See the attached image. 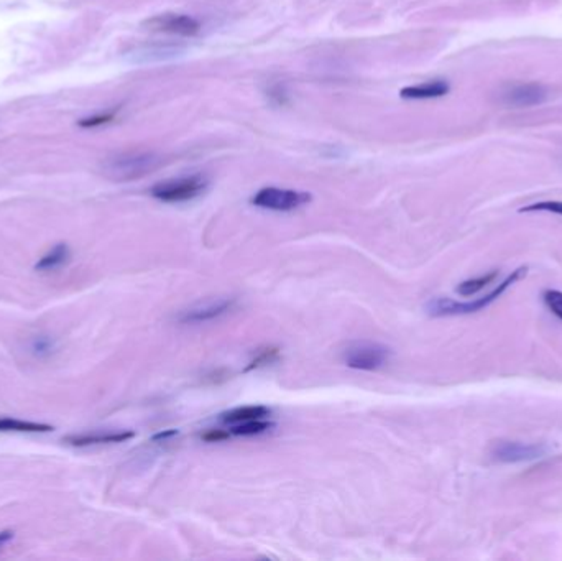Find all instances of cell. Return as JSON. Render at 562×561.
Segmentation results:
<instances>
[{
	"mask_svg": "<svg viewBox=\"0 0 562 561\" xmlns=\"http://www.w3.org/2000/svg\"><path fill=\"white\" fill-rule=\"evenodd\" d=\"M113 119H115V113L101 114V115H94L89 119H82L80 125L81 127H99L104 123H113Z\"/></svg>",
	"mask_w": 562,
	"mask_h": 561,
	"instance_id": "obj_21",
	"label": "cell"
},
{
	"mask_svg": "<svg viewBox=\"0 0 562 561\" xmlns=\"http://www.w3.org/2000/svg\"><path fill=\"white\" fill-rule=\"evenodd\" d=\"M272 427L273 425L268 421L254 420V421H246V423H237L232 427L231 433L236 437H256V435L265 433L266 429H270Z\"/></svg>",
	"mask_w": 562,
	"mask_h": 561,
	"instance_id": "obj_16",
	"label": "cell"
},
{
	"mask_svg": "<svg viewBox=\"0 0 562 561\" xmlns=\"http://www.w3.org/2000/svg\"><path fill=\"white\" fill-rule=\"evenodd\" d=\"M533 211H546V213L562 216V201H541V203L524 206L520 209V213H533Z\"/></svg>",
	"mask_w": 562,
	"mask_h": 561,
	"instance_id": "obj_20",
	"label": "cell"
},
{
	"mask_svg": "<svg viewBox=\"0 0 562 561\" xmlns=\"http://www.w3.org/2000/svg\"><path fill=\"white\" fill-rule=\"evenodd\" d=\"M206 188H207V180L201 174H193V176L174 178L164 183L155 184L150 190V194L162 203H184L205 193Z\"/></svg>",
	"mask_w": 562,
	"mask_h": 561,
	"instance_id": "obj_3",
	"label": "cell"
},
{
	"mask_svg": "<svg viewBox=\"0 0 562 561\" xmlns=\"http://www.w3.org/2000/svg\"><path fill=\"white\" fill-rule=\"evenodd\" d=\"M449 92V84L442 80H436V81L421 82L416 86H408V88H403L399 91V96L403 99H436V98H442Z\"/></svg>",
	"mask_w": 562,
	"mask_h": 561,
	"instance_id": "obj_11",
	"label": "cell"
},
{
	"mask_svg": "<svg viewBox=\"0 0 562 561\" xmlns=\"http://www.w3.org/2000/svg\"><path fill=\"white\" fill-rule=\"evenodd\" d=\"M252 204L262 209H270V211H280V213H287V211H295L298 208L305 206L311 201V194L305 191H297V190H287V188H275V186H266L258 190L252 196Z\"/></svg>",
	"mask_w": 562,
	"mask_h": 561,
	"instance_id": "obj_5",
	"label": "cell"
},
{
	"mask_svg": "<svg viewBox=\"0 0 562 561\" xmlns=\"http://www.w3.org/2000/svg\"><path fill=\"white\" fill-rule=\"evenodd\" d=\"M278 357H280V349H278V347H266V349H262V351L250 361V364L246 368V372L254 370V369L265 368L268 364L275 362Z\"/></svg>",
	"mask_w": 562,
	"mask_h": 561,
	"instance_id": "obj_18",
	"label": "cell"
},
{
	"mask_svg": "<svg viewBox=\"0 0 562 561\" xmlns=\"http://www.w3.org/2000/svg\"><path fill=\"white\" fill-rule=\"evenodd\" d=\"M12 539H13V531H0V548H2V547H5L9 541H12Z\"/></svg>",
	"mask_w": 562,
	"mask_h": 561,
	"instance_id": "obj_23",
	"label": "cell"
},
{
	"mask_svg": "<svg viewBox=\"0 0 562 561\" xmlns=\"http://www.w3.org/2000/svg\"><path fill=\"white\" fill-rule=\"evenodd\" d=\"M499 272H491V274H485V276H477V278H471V280H466L457 286V293L460 296H472L475 293H479L481 290H483L485 286L491 285V282L497 278Z\"/></svg>",
	"mask_w": 562,
	"mask_h": 561,
	"instance_id": "obj_15",
	"label": "cell"
},
{
	"mask_svg": "<svg viewBox=\"0 0 562 561\" xmlns=\"http://www.w3.org/2000/svg\"><path fill=\"white\" fill-rule=\"evenodd\" d=\"M270 413H272L270 408L254 405V407L234 408L231 412H225L221 417H222L224 423L237 425V423H246V421H254V420H265L266 417H270Z\"/></svg>",
	"mask_w": 562,
	"mask_h": 561,
	"instance_id": "obj_12",
	"label": "cell"
},
{
	"mask_svg": "<svg viewBox=\"0 0 562 561\" xmlns=\"http://www.w3.org/2000/svg\"><path fill=\"white\" fill-rule=\"evenodd\" d=\"M549 453L542 443H522V441H497L491 449V458L499 463H524L541 459Z\"/></svg>",
	"mask_w": 562,
	"mask_h": 561,
	"instance_id": "obj_7",
	"label": "cell"
},
{
	"mask_svg": "<svg viewBox=\"0 0 562 561\" xmlns=\"http://www.w3.org/2000/svg\"><path fill=\"white\" fill-rule=\"evenodd\" d=\"M542 300L546 306L551 310L554 317L559 318L562 321V292L559 290H546L542 293Z\"/></svg>",
	"mask_w": 562,
	"mask_h": 561,
	"instance_id": "obj_19",
	"label": "cell"
},
{
	"mask_svg": "<svg viewBox=\"0 0 562 561\" xmlns=\"http://www.w3.org/2000/svg\"><path fill=\"white\" fill-rule=\"evenodd\" d=\"M71 257V251L66 244H56L52 251L41 257L40 260L35 264V270L38 272H53L56 268L64 266Z\"/></svg>",
	"mask_w": 562,
	"mask_h": 561,
	"instance_id": "obj_14",
	"label": "cell"
},
{
	"mask_svg": "<svg viewBox=\"0 0 562 561\" xmlns=\"http://www.w3.org/2000/svg\"><path fill=\"white\" fill-rule=\"evenodd\" d=\"M56 347V341L52 336H37L30 341V353L35 357L52 356Z\"/></svg>",
	"mask_w": 562,
	"mask_h": 561,
	"instance_id": "obj_17",
	"label": "cell"
},
{
	"mask_svg": "<svg viewBox=\"0 0 562 561\" xmlns=\"http://www.w3.org/2000/svg\"><path fill=\"white\" fill-rule=\"evenodd\" d=\"M234 306H236L234 298H217V300L197 303V305L184 310L181 311V315L178 317V321L184 323V325H197V323L213 321V319L224 317L229 311H232Z\"/></svg>",
	"mask_w": 562,
	"mask_h": 561,
	"instance_id": "obj_8",
	"label": "cell"
},
{
	"mask_svg": "<svg viewBox=\"0 0 562 561\" xmlns=\"http://www.w3.org/2000/svg\"><path fill=\"white\" fill-rule=\"evenodd\" d=\"M176 435V431L172 429V431H164V433H160V435H156L154 439H166L170 438V437H174Z\"/></svg>",
	"mask_w": 562,
	"mask_h": 561,
	"instance_id": "obj_24",
	"label": "cell"
},
{
	"mask_svg": "<svg viewBox=\"0 0 562 561\" xmlns=\"http://www.w3.org/2000/svg\"><path fill=\"white\" fill-rule=\"evenodd\" d=\"M229 437H231V433L224 431V429H209L206 435H203V439L209 441V443H217V441H222Z\"/></svg>",
	"mask_w": 562,
	"mask_h": 561,
	"instance_id": "obj_22",
	"label": "cell"
},
{
	"mask_svg": "<svg viewBox=\"0 0 562 561\" xmlns=\"http://www.w3.org/2000/svg\"><path fill=\"white\" fill-rule=\"evenodd\" d=\"M528 274V267H518L507 276L500 285L495 286L491 293L482 298H475L472 302H454L450 298H434L428 303V313L431 317H457V315H471L482 311L483 308L491 305L495 300H499L511 285H515L518 280Z\"/></svg>",
	"mask_w": 562,
	"mask_h": 561,
	"instance_id": "obj_2",
	"label": "cell"
},
{
	"mask_svg": "<svg viewBox=\"0 0 562 561\" xmlns=\"http://www.w3.org/2000/svg\"><path fill=\"white\" fill-rule=\"evenodd\" d=\"M144 27L147 30L186 38L196 37L201 31V23L196 21L195 17L186 13H160L145 21Z\"/></svg>",
	"mask_w": 562,
	"mask_h": 561,
	"instance_id": "obj_6",
	"label": "cell"
},
{
	"mask_svg": "<svg viewBox=\"0 0 562 561\" xmlns=\"http://www.w3.org/2000/svg\"><path fill=\"white\" fill-rule=\"evenodd\" d=\"M391 351L390 347L379 344V343H354L344 351L342 359L346 366L356 370H367L375 372L382 368H385L390 362Z\"/></svg>",
	"mask_w": 562,
	"mask_h": 561,
	"instance_id": "obj_4",
	"label": "cell"
},
{
	"mask_svg": "<svg viewBox=\"0 0 562 561\" xmlns=\"http://www.w3.org/2000/svg\"><path fill=\"white\" fill-rule=\"evenodd\" d=\"M544 98H546L544 88L536 82L511 86L510 89L503 94L505 104L513 107H532L536 104H541Z\"/></svg>",
	"mask_w": 562,
	"mask_h": 561,
	"instance_id": "obj_10",
	"label": "cell"
},
{
	"mask_svg": "<svg viewBox=\"0 0 562 561\" xmlns=\"http://www.w3.org/2000/svg\"><path fill=\"white\" fill-rule=\"evenodd\" d=\"M55 427L38 421H29V420L11 419V417H2L0 419V431L4 433H50Z\"/></svg>",
	"mask_w": 562,
	"mask_h": 561,
	"instance_id": "obj_13",
	"label": "cell"
},
{
	"mask_svg": "<svg viewBox=\"0 0 562 561\" xmlns=\"http://www.w3.org/2000/svg\"><path fill=\"white\" fill-rule=\"evenodd\" d=\"M164 158L155 152L115 153L101 164V174L113 182H133L158 170Z\"/></svg>",
	"mask_w": 562,
	"mask_h": 561,
	"instance_id": "obj_1",
	"label": "cell"
},
{
	"mask_svg": "<svg viewBox=\"0 0 562 561\" xmlns=\"http://www.w3.org/2000/svg\"><path fill=\"white\" fill-rule=\"evenodd\" d=\"M135 437L133 431H91V433H80V435H68L64 441L76 448H88V446H99V445H115L123 443Z\"/></svg>",
	"mask_w": 562,
	"mask_h": 561,
	"instance_id": "obj_9",
	"label": "cell"
}]
</instances>
